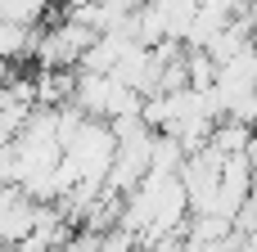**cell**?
I'll list each match as a JSON object with an SVG mask.
<instances>
[{
	"label": "cell",
	"mask_w": 257,
	"mask_h": 252,
	"mask_svg": "<svg viewBox=\"0 0 257 252\" xmlns=\"http://www.w3.org/2000/svg\"><path fill=\"white\" fill-rule=\"evenodd\" d=\"M54 14V0H0V18L18 27H45Z\"/></svg>",
	"instance_id": "3957f363"
},
{
	"label": "cell",
	"mask_w": 257,
	"mask_h": 252,
	"mask_svg": "<svg viewBox=\"0 0 257 252\" xmlns=\"http://www.w3.org/2000/svg\"><path fill=\"white\" fill-rule=\"evenodd\" d=\"M36 41H41V27H18V23H5L0 18V59L5 63H32L36 59Z\"/></svg>",
	"instance_id": "7a4b0ae2"
},
{
	"label": "cell",
	"mask_w": 257,
	"mask_h": 252,
	"mask_svg": "<svg viewBox=\"0 0 257 252\" xmlns=\"http://www.w3.org/2000/svg\"><path fill=\"white\" fill-rule=\"evenodd\" d=\"M99 41V32H90L86 23L68 18V14H54L45 27H41V41H36V68L41 72H77L86 50Z\"/></svg>",
	"instance_id": "6da1fadb"
}]
</instances>
